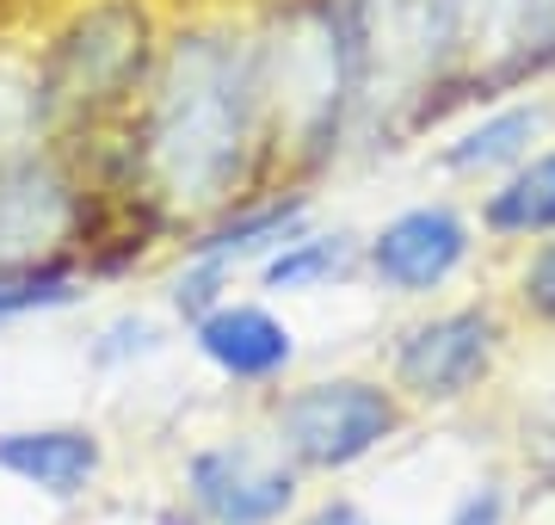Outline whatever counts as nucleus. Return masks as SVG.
<instances>
[{
	"label": "nucleus",
	"mask_w": 555,
	"mask_h": 525,
	"mask_svg": "<svg viewBox=\"0 0 555 525\" xmlns=\"http://www.w3.org/2000/svg\"><path fill=\"white\" fill-rule=\"evenodd\" d=\"M254 68L235 56V43L192 38L173 50L149 124V162L173 199H229L241 149L254 137Z\"/></svg>",
	"instance_id": "obj_1"
},
{
	"label": "nucleus",
	"mask_w": 555,
	"mask_h": 525,
	"mask_svg": "<svg viewBox=\"0 0 555 525\" xmlns=\"http://www.w3.org/2000/svg\"><path fill=\"white\" fill-rule=\"evenodd\" d=\"M396 396L364 377H334V384H309L278 408V439L284 451L309 470H346L371 458L389 433H396Z\"/></svg>",
	"instance_id": "obj_2"
},
{
	"label": "nucleus",
	"mask_w": 555,
	"mask_h": 525,
	"mask_svg": "<svg viewBox=\"0 0 555 525\" xmlns=\"http://www.w3.org/2000/svg\"><path fill=\"white\" fill-rule=\"evenodd\" d=\"M137 62H142V13L137 7H124V0L93 7V13L75 20V31L56 43L50 75H43L31 112L56 118V112H80V105L112 100V93L130 81Z\"/></svg>",
	"instance_id": "obj_3"
},
{
	"label": "nucleus",
	"mask_w": 555,
	"mask_h": 525,
	"mask_svg": "<svg viewBox=\"0 0 555 525\" xmlns=\"http://www.w3.org/2000/svg\"><path fill=\"white\" fill-rule=\"evenodd\" d=\"M500 322L481 309H456V316H433V322L408 328V341L396 353L401 389H414L420 402H456L494 364Z\"/></svg>",
	"instance_id": "obj_4"
},
{
	"label": "nucleus",
	"mask_w": 555,
	"mask_h": 525,
	"mask_svg": "<svg viewBox=\"0 0 555 525\" xmlns=\"http://www.w3.org/2000/svg\"><path fill=\"white\" fill-rule=\"evenodd\" d=\"M192 501L210 525H272L297 501V476L259 445H217L192 458Z\"/></svg>",
	"instance_id": "obj_5"
},
{
	"label": "nucleus",
	"mask_w": 555,
	"mask_h": 525,
	"mask_svg": "<svg viewBox=\"0 0 555 525\" xmlns=\"http://www.w3.org/2000/svg\"><path fill=\"white\" fill-rule=\"evenodd\" d=\"M463 254H469V229H463L456 210H438V204L383 222L377 242H371L377 279L396 284V291H433V284H444L463 266Z\"/></svg>",
	"instance_id": "obj_6"
},
{
	"label": "nucleus",
	"mask_w": 555,
	"mask_h": 525,
	"mask_svg": "<svg viewBox=\"0 0 555 525\" xmlns=\"http://www.w3.org/2000/svg\"><path fill=\"white\" fill-rule=\"evenodd\" d=\"M198 346H204V359L222 364L229 377H272L297 353L291 328L254 304H222L210 316H198Z\"/></svg>",
	"instance_id": "obj_7"
},
{
	"label": "nucleus",
	"mask_w": 555,
	"mask_h": 525,
	"mask_svg": "<svg viewBox=\"0 0 555 525\" xmlns=\"http://www.w3.org/2000/svg\"><path fill=\"white\" fill-rule=\"evenodd\" d=\"M0 470L20 483H38L43 495H75L100 470V439L75 426H43V433H7L0 439Z\"/></svg>",
	"instance_id": "obj_8"
},
{
	"label": "nucleus",
	"mask_w": 555,
	"mask_h": 525,
	"mask_svg": "<svg viewBox=\"0 0 555 525\" xmlns=\"http://www.w3.org/2000/svg\"><path fill=\"white\" fill-rule=\"evenodd\" d=\"M488 229L494 235H543L555 229V155H537L488 199Z\"/></svg>",
	"instance_id": "obj_9"
},
{
	"label": "nucleus",
	"mask_w": 555,
	"mask_h": 525,
	"mask_svg": "<svg viewBox=\"0 0 555 525\" xmlns=\"http://www.w3.org/2000/svg\"><path fill=\"white\" fill-rule=\"evenodd\" d=\"M537 130H543V105H513V112L476 124L469 137H456L451 149H444V167H451V174H488V167H500V162H518Z\"/></svg>",
	"instance_id": "obj_10"
},
{
	"label": "nucleus",
	"mask_w": 555,
	"mask_h": 525,
	"mask_svg": "<svg viewBox=\"0 0 555 525\" xmlns=\"http://www.w3.org/2000/svg\"><path fill=\"white\" fill-rule=\"evenodd\" d=\"M75 297V272L56 260H20L0 266V322L7 316H25V309H50Z\"/></svg>",
	"instance_id": "obj_11"
},
{
	"label": "nucleus",
	"mask_w": 555,
	"mask_h": 525,
	"mask_svg": "<svg viewBox=\"0 0 555 525\" xmlns=\"http://www.w3.org/2000/svg\"><path fill=\"white\" fill-rule=\"evenodd\" d=\"M346 260H352L346 235H315V242H291L284 247V254L266 266V279L291 291V284H315V279H327V272H339Z\"/></svg>",
	"instance_id": "obj_12"
},
{
	"label": "nucleus",
	"mask_w": 555,
	"mask_h": 525,
	"mask_svg": "<svg viewBox=\"0 0 555 525\" xmlns=\"http://www.w3.org/2000/svg\"><path fill=\"white\" fill-rule=\"evenodd\" d=\"M518 291H525V304L543 316V322H555V242L537 254L531 266H525V279H518Z\"/></svg>",
	"instance_id": "obj_13"
},
{
	"label": "nucleus",
	"mask_w": 555,
	"mask_h": 525,
	"mask_svg": "<svg viewBox=\"0 0 555 525\" xmlns=\"http://www.w3.org/2000/svg\"><path fill=\"white\" fill-rule=\"evenodd\" d=\"M500 520H506V495H500V488H476V495L451 513V525H500Z\"/></svg>",
	"instance_id": "obj_14"
},
{
	"label": "nucleus",
	"mask_w": 555,
	"mask_h": 525,
	"mask_svg": "<svg viewBox=\"0 0 555 525\" xmlns=\"http://www.w3.org/2000/svg\"><path fill=\"white\" fill-rule=\"evenodd\" d=\"M309 525H371V520H364V513H358L352 501H327V507H321V513H315Z\"/></svg>",
	"instance_id": "obj_15"
}]
</instances>
